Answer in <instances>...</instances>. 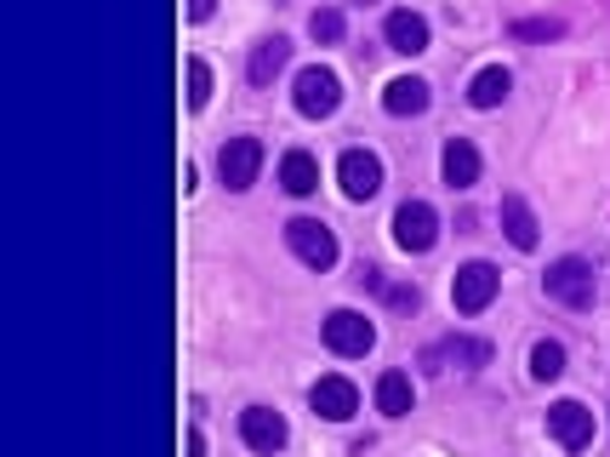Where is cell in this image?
Wrapping results in <instances>:
<instances>
[{
  "label": "cell",
  "mask_w": 610,
  "mask_h": 457,
  "mask_svg": "<svg viewBox=\"0 0 610 457\" xmlns=\"http://www.w3.org/2000/svg\"><path fill=\"white\" fill-rule=\"evenodd\" d=\"M212 104V70L206 57H189V109H206Z\"/></svg>",
  "instance_id": "obj_23"
},
{
  "label": "cell",
  "mask_w": 610,
  "mask_h": 457,
  "mask_svg": "<svg viewBox=\"0 0 610 457\" xmlns=\"http://www.w3.org/2000/svg\"><path fill=\"white\" fill-rule=\"evenodd\" d=\"M496 291H502V269L485 264V257H473V264H462L451 275V304L457 315H485L496 304Z\"/></svg>",
  "instance_id": "obj_2"
},
{
  "label": "cell",
  "mask_w": 610,
  "mask_h": 457,
  "mask_svg": "<svg viewBox=\"0 0 610 457\" xmlns=\"http://www.w3.org/2000/svg\"><path fill=\"white\" fill-rule=\"evenodd\" d=\"M309 406H314V417H325V423H349L354 412H360V389L349 383V378H320L314 389H309Z\"/></svg>",
  "instance_id": "obj_12"
},
{
  "label": "cell",
  "mask_w": 610,
  "mask_h": 457,
  "mask_svg": "<svg viewBox=\"0 0 610 457\" xmlns=\"http://www.w3.org/2000/svg\"><path fill=\"white\" fill-rule=\"evenodd\" d=\"M531 378H536V383H559V378H565V343L542 338V343L531 349Z\"/></svg>",
  "instance_id": "obj_21"
},
{
  "label": "cell",
  "mask_w": 610,
  "mask_h": 457,
  "mask_svg": "<svg viewBox=\"0 0 610 457\" xmlns=\"http://www.w3.org/2000/svg\"><path fill=\"white\" fill-rule=\"evenodd\" d=\"M383 41H388V52H399V57H417V52H428L434 29H428V18H422V12H388Z\"/></svg>",
  "instance_id": "obj_13"
},
{
  "label": "cell",
  "mask_w": 610,
  "mask_h": 457,
  "mask_svg": "<svg viewBox=\"0 0 610 457\" xmlns=\"http://www.w3.org/2000/svg\"><path fill=\"white\" fill-rule=\"evenodd\" d=\"M507 92H514V75H507L502 63H491V70H480L468 81V104L473 109H496V104H507Z\"/></svg>",
  "instance_id": "obj_19"
},
{
  "label": "cell",
  "mask_w": 610,
  "mask_h": 457,
  "mask_svg": "<svg viewBox=\"0 0 610 457\" xmlns=\"http://www.w3.org/2000/svg\"><path fill=\"white\" fill-rule=\"evenodd\" d=\"M189 457H206V435L200 429H189Z\"/></svg>",
  "instance_id": "obj_27"
},
{
  "label": "cell",
  "mask_w": 610,
  "mask_h": 457,
  "mask_svg": "<svg viewBox=\"0 0 610 457\" xmlns=\"http://www.w3.org/2000/svg\"><path fill=\"white\" fill-rule=\"evenodd\" d=\"M343 12H336V7H320V12H309V35L320 41V46H336V41H343Z\"/></svg>",
  "instance_id": "obj_22"
},
{
  "label": "cell",
  "mask_w": 610,
  "mask_h": 457,
  "mask_svg": "<svg viewBox=\"0 0 610 457\" xmlns=\"http://www.w3.org/2000/svg\"><path fill=\"white\" fill-rule=\"evenodd\" d=\"M291 63V41L286 35H263L257 46H252V57H246V75H252V86H275V75Z\"/></svg>",
  "instance_id": "obj_17"
},
{
  "label": "cell",
  "mask_w": 610,
  "mask_h": 457,
  "mask_svg": "<svg viewBox=\"0 0 610 457\" xmlns=\"http://www.w3.org/2000/svg\"><path fill=\"white\" fill-rule=\"evenodd\" d=\"M491 361V343L485 338H439L422 349V366L428 372H451V366H485Z\"/></svg>",
  "instance_id": "obj_11"
},
{
  "label": "cell",
  "mask_w": 610,
  "mask_h": 457,
  "mask_svg": "<svg viewBox=\"0 0 610 457\" xmlns=\"http://www.w3.org/2000/svg\"><path fill=\"white\" fill-rule=\"evenodd\" d=\"M428 104H434V86H428V81H417V75H399V81H388V86H383V109H388L394 120L428 115Z\"/></svg>",
  "instance_id": "obj_15"
},
{
  "label": "cell",
  "mask_w": 610,
  "mask_h": 457,
  "mask_svg": "<svg viewBox=\"0 0 610 457\" xmlns=\"http://www.w3.org/2000/svg\"><path fill=\"white\" fill-rule=\"evenodd\" d=\"M439 172H446V183H451L457 194L480 183L485 160H480V149H473V138H451V144H446V155H439Z\"/></svg>",
  "instance_id": "obj_14"
},
{
  "label": "cell",
  "mask_w": 610,
  "mask_h": 457,
  "mask_svg": "<svg viewBox=\"0 0 610 457\" xmlns=\"http://www.w3.org/2000/svg\"><path fill=\"white\" fill-rule=\"evenodd\" d=\"M291 104H297V115L325 120V115H336V104H343V81H336V70H325V63H309V70H297Z\"/></svg>",
  "instance_id": "obj_3"
},
{
  "label": "cell",
  "mask_w": 610,
  "mask_h": 457,
  "mask_svg": "<svg viewBox=\"0 0 610 457\" xmlns=\"http://www.w3.org/2000/svg\"><path fill=\"white\" fill-rule=\"evenodd\" d=\"M548 435L565 446V451H588L593 446V412L582 401H554L548 406Z\"/></svg>",
  "instance_id": "obj_8"
},
{
  "label": "cell",
  "mask_w": 610,
  "mask_h": 457,
  "mask_svg": "<svg viewBox=\"0 0 610 457\" xmlns=\"http://www.w3.org/2000/svg\"><path fill=\"white\" fill-rule=\"evenodd\" d=\"M286 246H291L309 269H320V275L336 264V235H331L320 217H291V223H286Z\"/></svg>",
  "instance_id": "obj_6"
},
{
  "label": "cell",
  "mask_w": 610,
  "mask_h": 457,
  "mask_svg": "<svg viewBox=\"0 0 610 457\" xmlns=\"http://www.w3.org/2000/svg\"><path fill=\"white\" fill-rule=\"evenodd\" d=\"M502 235L514 241L520 252H536V241H542V223H536V212H531V201H525V194H502Z\"/></svg>",
  "instance_id": "obj_16"
},
{
  "label": "cell",
  "mask_w": 610,
  "mask_h": 457,
  "mask_svg": "<svg viewBox=\"0 0 610 457\" xmlns=\"http://www.w3.org/2000/svg\"><path fill=\"white\" fill-rule=\"evenodd\" d=\"M411 378H405V372H383L377 378V412L383 417H405V412H411Z\"/></svg>",
  "instance_id": "obj_20"
},
{
  "label": "cell",
  "mask_w": 610,
  "mask_h": 457,
  "mask_svg": "<svg viewBox=\"0 0 610 457\" xmlns=\"http://www.w3.org/2000/svg\"><path fill=\"white\" fill-rule=\"evenodd\" d=\"M388 304H394V309H417V286H394Z\"/></svg>",
  "instance_id": "obj_25"
},
{
  "label": "cell",
  "mask_w": 610,
  "mask_h": 457,
  "mask_svg": "<svg viewBox=\"0 0 610 457\" xmlns=\"http://www.w3.org/2000/svg\"><path fill=\"white\" fill-rule=\"evenodd\" d=\"M280 189L297 194V201H302V194H314V189H320V160H314L309 149H291V155L280 160Z\"/></svg>",
  "instance_id": "obj_18"
},
{
  "label": "cell",
  "mask_w": 610,
  "mask_h": 457,
  "mask_svg": "<svg viewBox=\"0 0 610 457\" xmlns=\"http://www.w3.org/2000/svg\"><path fill=\"white\" fill-rule=\"evenodd\" d=\"M240 440H246L252 451H263V457H275V451H286L291 429H286V417H280L275 406H246V412H240Z\"/></svg>",
  "instance_id": "obj_9"
},
{
  "label": "cell",
  "mask_w": 610,
  "mask_h": 457,
  "mask_svg": "<svg viewBox=\"0 0 610 457\" xmlns=\"http://www.w3.org/2000/svg\"><path fill=\"white\" fill-rule=\"evenodd\" d=\"M434 241H439V212L428 201H405L394 212V246L399 252H434Z\"/></svg>",
  "instance_id": "obj_7"
},
{
  "label": "cell",
  "mask_w": 610,
  "mask_h": 457,
  "mask_svg": "<svg viewBox=\"0 0 610 457\" xmlns=\"http://www.w3.org/2000/svg\"><path fill=\"white\" fill-rule=\"evenodd\" d=\"M336 183H343L349 201H371V194L383 189V160L371 149H349L343 160H336Z\"/></svg>",
  "instance_id": "obj_10"
},
{
  "label": "cell",
  "mask_w": 610,
  "mask_h": 457,
  "mask_svg": "<svg viewBox=\"0 0 610 457\" xmlns=\"http://www.w3.org/2000/svg\"><path fill=\"white\" fill-rule=\"evenodd\" d=\"M212 12H217V0H189V18H194V23H206Z\"/></svg>",
  "instance_id": "obj_26"
},
{
  "label": "cell",
  "mask_w": 610,
  "mask_h": 457,
  "mask_svg": "<svg viewBox=\"0 0 610 457\" xmlns=\"http://www.w3.org/2000/svg\"><path fill=\"white\" fill-rule=\"evenodd\" d=\"M371 343H377V326H371L360 309H331L325 315V349L331 354L360 361V354H371Z\"/></svg>",
  "instance_id": "obj_4"
},
{
  "label": "cell",
  "mask_w": 610,
  "mask_h": 457,
  "mask_svg": "<svg viewBox=\"0 0 610 457\" xmlns=\"http://www.w3.org/2000/svg\"><path fill=\"white\" fill-rule=\"evenodd\" d=\"M542 291H548L554 304H565V309H593V298H599V275H593V264L588 257H554L548 264V275H542Z\"/></svg>",
  "instance_id": "obj_1"
},
{
  "label": "cell",
  "mask_w": 610,
  "mask_h": 457,
  "mask_svg": "<svg viewBox=\"0 0 610 457\" xmlns=\"http://www.w3.org/2000/svg\"><path fill=\"white\" fill-rule=\"evenodd\" d=\"M559 35H565L559 18H520L514 23V41H559Z\"/></svg>",
  "instance_id": "obj_24"
},
{
  "label": "cell",
  "mask_w": 610,
  "mask_h": 457,
  "mask_svg": "<svg viewBox=\"0 0 610 457\" xmlns=\"http://www.w3.org/2000/svg\"><path fill=\"white\" fill-rule=\"evenodd\" d=\"M257 172H263V138H228L217 149V178L228 194H246L257 183Z\"/></svg>",
  "instance_id": "obj_5"
}]
</instances>
